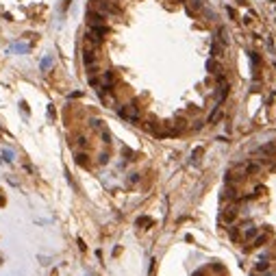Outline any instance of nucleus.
I'll use <instances>...</instances> for the list:
<instances>
[{"label":"nucleus","mask_w":276,"mask_h":276,"mask_svg":"<svg viewBox=\"0 0 276 276\" xmlns=\"http://www.w3.org/2000/svg\"><path fill=\"white\" fill-rule=\"evenodd\" d=\"M242 228H244V237H246V239H252V237H254V235H257V233H259V230H257V228H254V226H252V224H244V226H242Z\"/></svg>","instance_id":"f03ea898"},{"label":"nucleus","mask_w":276,"mask_h":276,"mask_svg":"<svg viewBox=\"0 0 276 276\" xmlns=\"http://www.w3.org/2000/svg\"><path fill=\"white\" fill-rule=\"evenodd\" d=\"M120 115L126 120H137L139 118V107H135V104H124L122 109H120Z\"/></svg>","instance_id":"f257e3e1"},{"label":"nucleus","mask_w":276,"mask_h":276,"mask_svg":"<svg viewBox=\"0 0 276 276\" xmlns=\"http://www.w3.org/2000/svg\"><path fill=\"white\" fill-rule=\"evenodd\" d=\"M235 218H237V209H235V207L226 209V211H224V215H222V220H224V222H233Z\"/></svg>","instance_id":"7ed1b4c3"}]
</instances>
